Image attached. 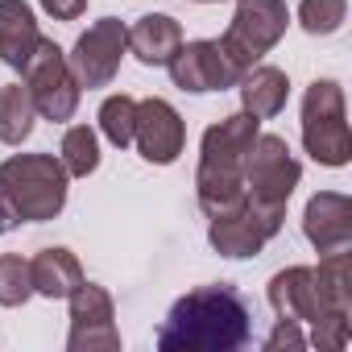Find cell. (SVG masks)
Wrapping results in <instances>:
<instances>
[{
  "label": "cell",
  "instance_id": "obj_1",
  "mask_svg": "<svg viewBox=\"0 0 352 352\" xmlns=\"http://www.w3.org/2000/svg\"><path fill=\"white\" fill-rule=\"evenodd\" d=\"M253 340V311L228 282L187 290L157 327L162 352H236Z\"/></svg>",
  "mask_w": 352,
  "mask_h": 352
},
{
  "label": "cell",
  "instance_id": "obj_2",
  "mask_svg": "<svg viewBox=\"0 0 352 352\" xmlns=\"http://www.w3.org/2000/svg\"><path fill=\"white\" fill-rule=\"evenodd\" d=\"M261 133V120L245 108L212 124L199 141V170H195V195L208 220L228 216L245 204V157Z\"/></svg>",
  "mask_w": 352,
  "mask_h": 352
},
{
  "label": "cell",
  "instance_id": "obj_3",
  "mask_svg": "<svg viewBox=\"0 0 352 352\" xmlns=\"http://www.w3.org/2000/svg\"><path fill=\"white\" fill-rule=\"evenodd\" d=\"M270 307H274L278 319H294V323L311 327L307 348L340 352L348 344V319H352V311H340V307L327 302V294L319 290L315 265H290V270L274 274L270 278Z\"/></svg>",
  "mask_w": 352,
  "mask_h": 352
},
{
  "label": "cell",
  "instance_id": "obj_4",
  "mask_svg": "<svg viewBox=\"0 0 352 352\" xmlns=\"http://www.w3.org/2000/svg\"><path fill=\"white\" fill-rule=\"evenodd\" d=\"M71 174L54 153H13L0 162V187L13 199L21 224H46L67 208Z\"/></svg>",
  "mask_w": 352,
  "mask_h": 352
},
{
  "label": "cell",
  "instance_id": "obj_5",
  "mask_svg": "<svg viewBox=\"0 0 352 352\" xmlns=\"http://www.w3.org/2000/svg\"><path fill=\"white\" fill-rule=\"evenodd\" d=\"M302 145L319 166H348L352 133L344 116V87L336 79H315L302 96Z\"/></svg>",
  "mask_w": 352,
  "mask_h": 352
},
{
  "label": "cell",
  "instance_id": "obj_6",
  "mask_svg": "<svg viewBox=\"0 0 352 352\" xmlns=\"http://www.w3.org/2000/svg\"><path fill=\"white\" fill-rule=\"evenodd\" d=\"M286 25H290L286 0H236V13L220 38V50L236 67V75H245L282 42Z\"/></svg>",
  "mask_w": 352,
  "mask_h": 352
},
{
  "label": "cell",
  "instance_id": "obj_7",
  "mask_svg": "<svg viewBox=\"0 0 352 352\" xmlns=\"http://www.w3.org/2000/svg\"><path fill=\"white\" fill-rule=\"evenodd\" d=\"M21 83L30 87V100H34V108H38L42 120L63 124V120L75 116L83 87H79V79L67 67V50L54 46L50 38H42L38 50L30 54V63L21 67Z\"/></svg>",
  "mask_w": 352,
  "mask_h": 352
},
{
  "label": "cell",
  "instance_id": "obj_8",
  "mask_svg": "<svg viewBox=\"0 0 352 352\" xmlns=\"http://www.w3.org/2000/svg\"><path fill=\"white\" fill-rule=\"evenodd\" d=\"M302 179V166L298 157L290 153L286 137L278 133H257L249 157H245V191L253 204L261 208H274V212H286L294 187Z\"/></svg>",
  "mask_w": 352,
  "mask_h": 352
},
{
  "label": "cell",
  "instance_id": "obj_9",
  "mask_svg": "<svg viewBox=\"0 0 352 352\" xmlns=\"http://www.w3.org/2000/svg\"><path fill=\"white\" fill-rule=\"evenodd\" d=\"M124 54H129V25L116 17H100L96 25H87V34H79L75 50L67 54V67L79 79V87H108Z\"/></svg>",
  "mask_w": 352,
  "mask_h": 352
},
{
  "label": "cell",
  "instance_id": "obj_10",
  "mask_svg": "<svg viewBox=\"0 0 352 352\" xmlns=\"http://www.w3.org/2000/svg\"><path fill=\"white\" fill-rule=\"evenodd\" d=\"M286 224V212H274V208H261L245 195V204L228 216H216L208 224V241L220 257H257Z\"/></svg>",
  "mask_w": 352,
  "mask_h": 352
},
{
  "label": "cell",
  "instance_id": "obj_11",
  "mask_svg": "<svg viewBox=\"0 0 352 352\" xmlns=\"http://www.w3.org/2000/svg\"><path fill=\"white\" fill-rule=\"evenodd\" d=\"M71 331H67V348L71 352H112L120 348V331H116V307H112V294L96 282H79L71 294Z\"/></svg>",
  "mask_w": 352,
  "mask_h": 352
},
{
  "label": "cell",
  "instance_id": "obj_12",
  "mask_svg": "<svg viewBox=\"0 0 352 352\" xmlns=\"http://www.w3.org/2000/svg\"><path fill=\"white\" fill-rule=\"evenodd\" d=\"M166 71H170L174 87L195 91V96H204V91H228V87H236V79H241L236 67L224 58L220 42H208V38L179 46V50L170 54Z\"/></svg>",
  "mask_w": 352,
  "mask_h": 352
},
{
  "label": "cell",
  "instance_id": "obj_13",
  "mask_svg": "<svg viewBox=\"0 0 352 352\" xmlns=\"http://www.w3.org/2000/svg\"><path fill=\"white\" fill-rule=\"evenodd\" d=\"M133 145H137L141 157L153 162V166H170L174 157H179L183 145H187V124H183L179 112H174V104H166V100H157V96L137 100Z\"/></svg>",
  "mask_w": 352,
  "mask_h": 352
},
{
  "label": "cell",
  "instance_id": "obj_14",
  "mask_svg": "<svg viewBox=\"0 0 352 352\" xmlns=\"http://www.w3.org/2000/svg\"><path fill=\"white\" fill-rule=\"evenodd\" d=\"M302 236L315 253H336L352 245V199L340 191H319L307 199L302 212Z\"/></svg>",
  "mask_w": 352,
  "mask_h": 352
},
{
  "label": "cell",
  "instance_id": "obj_15",
  "mask_svg": "<svg viewBox=\"0 0 352 352\" xmlns=\"http://www.w3.org/2000/svg\"><path fill=\"white\" fill-rule=\"evenodd\" d=\"M38 42H42V30L34 9L25 0H0V63L21 71L38 50Z\"/></svg>",
  "mask_w": 352,
  "mask_h": 352
},
{
  "label": "cell",
  "instance_id": "obj_16",
  "mask_svg": "<svg viewBox=\"0 0 352 352\" xmlns=\"http://www.w3.org/2000/svg\"><path fill=\"white\" fill-rule=\"evenodd\" d=\"M236 87H241V104H245V112L249 116H257V120H274L282 108H286V100H290V79H286V71L282 67H249L241 79H236Z\"/></svg>",
  "mask_w": 352,
  "mask_h": 352
},
{
  "label": "cell",
  "instance_id": "obj_17",
  "mask_svg": "<svg viewBox=\"0 0 352 352\" xmlns=\"http://www.w3.org/2000/svg\"><path fill=\"white\" fill-rule=\"evenodd\" d=\"M179 46H183V30L166 13H145L137 25H129V50L145 67H166Z\"/></svg>",
  "mask_w": 352,
  "mask_h": 352
},
{
  "label": "cell",
  "instance_id": "obj_18",
  "mask_svg": "<svg viewBox=\"0 0 352 352\" xmlns=\"http://www.w3.org/2000/svg\"><path fill=\"white\" fill-rule=\"evenodd\" d=\"M30 278H34V294L42 298H67L79 282H83V265L71 249H42L30 261Z\"/></svg>",
  "mask_w": 352,
  "mask_h": 352
},
{
  "label": "cell",
  "instance_id": "obj_19",
  "mask_svg": "<svg viewBox=\"0 0 352 352\" xmlns=\"http://www.w3.org/2000/svg\"><path fill=\"white\" fill-rule=\"evenodd\" d=\"M34 120H38V108H34L25 83L0 87V141H5V145H21L34 133Z\"/></svg>",
  "mask_w": 352,
  "mask_h": 352
},
{
  "label": "cell",
  "instance_id": "obj_20",
  "mask_svg": "<svg viewBox=\"0 0 352 352\" xmlns=\"http://www.w3.org/2000/svg\"><path fill=\"white\" fill-rule=\"evenodd\" d=\"M58 162L67 166L71 179H87V174H96V166H100V137H96V129L71 124V129L63 133V153H58Z\"/></svg>",
  "mask_w": 352,
  "mask_h": 352
},
{
  "label": "cell",
  "instance_id": "obj_21",
  "mask_svg": "<svg viewBox=\"0 0 352 352\" xmlns=\"http://www.w3.org/2000/svg\"><path fill=\"white\" fill-rule=\"evenodd\" d=\"M133 116H137V100L133 96H108L104 104H100V133L116 145V149H124V145H133Z\"/></svg>",
  "mask_w": 352,
  "mask_h": 352
},
{
  "label": "cell",
  "instance_id": "obj_22",
  "mask_svg": "<svg viewBox=\"0 0 352 352\" xmlns=\"http://www.w3.org/2000/svg\"><path fill=\"white\" fill-rule=\"evenodd\" d=\"M348 17V0H298V25L311 38H327L344 25Z\"/></svg>",
  "mask_w": 352,
  "mask_h": 352
},
{
  "label": "cell",
  "instance_id": "obj_23",
  "mask_svg": "<svg viewBox=\"0 0 352 352\" xmlns=\"http://www.w3.org/2000/svg\"><path fill=\"white\" fill-rule=\"evenodd\" d=\"M34 294V278H30V261L17 253L0 257V307H21Z\"/></svg>",
  "mask_w": 352,
  "mask_h": 352
},
{
  "label": "cell",
  "instance_id": "obj_24",
  "mask_svg": "<svg viewBox=\"0 0 352 352\" xmlns=\"http://www.w3.org/2000/svg\"><path fill=\"white\" fill-rule=\"evenodd\" d=\"M298 352V348H307V331H302V323H294V319H278L274 323V331L265 336V352Z\"/></svg>",
  "mask_w": 352,
  "mask_h": 352
},
{
  "label": "cell",
  "instance_id": "obj_25",
  "mask_svg": "<svg viewBox=\"0 0 352 352\" xmlns=\"http://www.w3.org/2000/svg\"><path fill=\"white\" fill-rule=\"evenodd\" d=\"M38 5L54 17V21H79L87 13V0H38Z\"/></svg>",
  "mask_w": 352,
  "mask_h": 352
},
{
  "label": "cell",
  "instance_id": "obj_26",
  "mask_svg": "<svg viewBox=\"0 0 352 352\" xmlns=\"http://www.w3.org/2000/svg\"><path fill=\"white\" fill-rule=\"evenodd\" d=\"M21 224V216H17V208H13V199L5 195V187H0V236L5 232H13Z\"/></svg>",
  "mask_w": 352,
  "mask_h": 352
},
{
  "label": "cell",
  "instance_id": "obj_27",
  "mask_svg": "<svg viewBox=\"0 0 352 352\" xmlns=\"http://www.w3.org/2000/svg\"><path fill=\"white\" fill-rule=\"evenodd\" d=\"M199 5H216V0H199Z\"/></svg>",
  "mask_w": 352,
  "mask_h": 352
}]
</instances>
